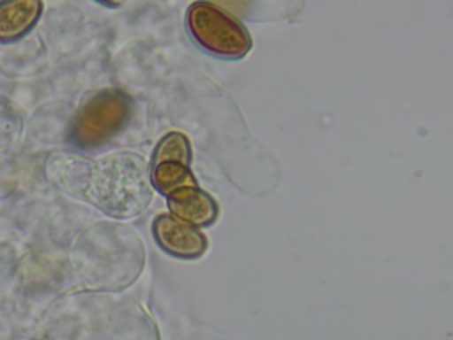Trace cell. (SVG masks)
I'll use <instances>...</instances> for the list:
<instances>
[{
  "mask_svg": "<svg viewBox=\"0 0 453 340\" xmlns=\"http://www.w3.org/2000/svg\"><path fill=\"white\" fill-rule=\"evenodd\" d=\"M161 161H179V163L189 165L191 163L189 140L179 131H172L165 135L154 151L152 163H161Z\"/></svg>",
  "mask_w": 453,
  "mask_h": 340,
  "instance_id": "obj_7",
  "label": "cell"
},
{
  "mask_svg": "<svg viewBox=\"0 0 453 340\" xmlns=\"http://www.w3.org/2000/svg\"><path fill=\"white\" fill-rule=\"evenodd\" d=\"M157 244L170 255L179 259H198L207 250V237L189 223L172 216L159 214L152 223Z\"/></svg>",
  "mask_w": 453,
  "mask_h": 340,
  "instance_id": "obj_3",
  "label": "cell"
},
{
  "mask_svg": "<svg viewBox=\"0 0 453 340\" xmlns=\"http://www.w3.org/2000/svg\"><path fill=\"white\" fill-rule=\"evenodd\" d=\"M168 207L172 216L193 227L212 225L219 212L216 200L198 186H186L170 193Z\"/></svg>",
  "mask_w": 453,
  "mask_h": 340,
  "instance_id": "obj_4",
  "label": "cell"
},
{
  "mask_svg": "<svg viewBox=\"0 0 453 340\" xmlns=\"http://www.w3.org/2000/svg\"><path fill=\"white\" fill-rule=\"evenodd\" d=\"M152 184L166 197L180 188L196 186L189 165L179 161L152 163Z\"/></svg>",
  "mask_w": 453,
  "mask_h": 340,
  "instance_id": "obj_6",
  "label": "cell"
},
{
  "mask_svg": "<svg viewBox=\"0 0 453 340\" xmlns=\"http://www.w3.org/2000/svg\"><path fill=\"white\" fill-rule=\"evenodd\" d=\"M41 2L18 0L0 4V41H12L21 37L39 18Z\"/></svg>",
  "mask_w": 453,
  "mask_h": 340,
  "instance_id": "obj_5",
  "label": "cell"
},
{
  "mask_svg": "<svg viewBox=\"0 0 453 340\" xmlns=\"http://www.w3.org/2000/svg\"><path fill=\"white\" fill-rule=\"evenodd\" d=\"M186 25L202 50L221 58H242L253 46L248 28L235 16L211 2L191 4L186 12Z\"/></svg>",
  "mask_w": 453,
  "mask_h": 340,
  "instance_id": "obj_1",
  "label": "cell"
},
{
  "mask_svg": "<svg viewBox=\"0 0 453 340\" xmlns=\"http://www.w3.org/2000/svg\"><path fill=\"white\" fill-rule=\"evenodd\" d=\"M129 115L131 104L122 92L103 90L81 106L71 126V138L83 149L101 145L126 126Z\"/></svg>",
  "mask_w": 453,
  "mask_h": 340,
  "instance_id": "obj_2",
  "label": "cell"
}]
</instances>
